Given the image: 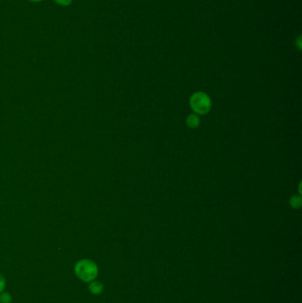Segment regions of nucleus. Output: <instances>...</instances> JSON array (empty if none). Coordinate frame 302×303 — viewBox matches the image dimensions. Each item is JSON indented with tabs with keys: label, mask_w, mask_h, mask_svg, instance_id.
Wrapping results in <instances>:
<instances>
[{
	"label": "nucleus",
	"mask_w": 302,
	"mask_h": 303,
	"mask_svg": "<svg viewBox=\"0 0 302 303\" xmlns=\"http://www.w3.org/2000/svg\"><path fill=\"white\" fill-rule=\"evenodd\" d=\"M30 2H33V3H38V2H42L44 0H29Z\"/></svg>",
	"instance_id": "nucleus-10"
},
{
	"label": "nucleus",
	"mask_w": 302,
	"mask_h": 303,
	"mask_svg": "<svg viewBox=\"0 0 302 303\" xmlns=\"http://www.w3.org/2000/svg\"><path fill=\"white\" fill-rule=\"evenodd\" d=\"M291 203H292V206L294 208H299L300 204H301V201H300L299 198L293 197L292 199V201H291Z\"/></svg>",
	"instance_id": "nucleus-7"
},
{
	"label": "nucleus",
	"mask_w": 302,
	"mask_h": 303,
	"mask_svg": "<svg viewBox=\"0 0 302 303\" xmlns=\"http://www.w3.org/2000/svg\"><path fill=\"white\" fill-rule=\"evenodd\" d=\"M75 273L83 281L92 282L98 276L99 269L95 262L91 260H81L75 264Z\"/></svg>",
	"instance_id": "nucleus-1"
},
{
	"label": "nucleus",
	"mask_w": 302,
	"mask_h": 303,
	"mask_svg": "<svg viewBox=\"0 0 302 303\" xmlns=\"http://www.w3.org/2000/svg\"><path fill=\"white\" fill-rule=\"evenodd\" d=\"M190 106L198 114H207L211 107V100L207 94L198 92L190 98Z\"/></svg>",
	"instance_id": "nucleus-2"
},
{
	"label": "nucleus",
	"mask_w": 302,
	"mask_h": 303,
	"mask_svg": "<svg viewBox=\"0 0 302 303\" xmlns=\"http://www.w3.org/2000/svg\"><path fill=\"white\" fill-rule=\"evenodd\" d=\"M12 302V297L10 293H3L0 295V303H11Z\"/></svg>",
	"instance_id": "nucleus-5"
},
{
	"label": "nucleus",
	"mask_w": 302,
	"mask_h": 303,
	"mask_svg": "<svg viewBox=\"0 0 302 303\" xmlns=\"http://www.w3.org/2000/svg\"><path fill=\"white\" fill-rule=\"evenodd\" d=\"M89 289L91 291V293L98 295V294L103 293L104 286L102 285L101 283L98 282V281H92L89 286Z\"/></svg>",
	"instance_id": "nucleus-3"
},
{
	"label": "nucleus",
	"mask_w": 302,
	"mask_h": 303,
	"mask_svg": "<svg viewBox=\"0 0 302 303\" xmlns=\"http://www.w3.org/2000/svg\"><path fill=\"white\" fill-rule=\"evenodd\" d=\"M5 287H6V279L4 278L2 274H0V293L3 292Z\"/></svg>",
	"instance_id": "nucleus-8"
},
{
	"label": "nucleus",
	"mask_w": 302,
	"mask_h": 303,
	"mask_svg": "<svg viewBox=\"0 0 302 303\" xmlns=\"http://www.w3.org/2000/svg\"><path fill=\"white\" fill-rule=\"evenodd\" d=\"M200 123V118L197 116H190L187 119V124L190 127V128H195L197 127Z\"/></svg>",
	"instance_id": "nucleus-4"
},
{
	"label": "nucleus",
	"mask_w": 302,
	"mask_h": 303,
	"mask_svg": "<svg viewBox=\"0 0 302 303\" xmlns=\"http://www.w3.org/2000/svg\"><path fill=\"white\" fill-rule=\"evenodd\" d=\"M55 3L58 4L61 7H68L71 5L73 0H53Z\"/></svg>",
	"instance_id": "nucleus-6"
},
{
	"label": "nucleus",
	"mask_w": 302,
	"mask_h": 303,
	"mask_svg": "<svg viewBox=\"0 0 302 303\" xmlns=\"http://www.w3.org/2000/svg\"><path fill=\"white\" fill-rule=\"evenodd\" d=\"M301 36H299V38H297V40H296L295 45L299 48V50H301Z\"/></svg>",
	"instance_id": "nucleus-9"
}]
</instances>
